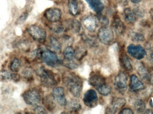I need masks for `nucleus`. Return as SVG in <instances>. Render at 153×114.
<instances>
[{"label":"nucleus","mask_w":153,"mask_h":114,"mask_svg":"<svg viewBox=\"0 0 153 114\" xmlns=\"http://www.w3.org/2000/svg\"><path fill=\"white\" fill-rule=\"evenodd\" d=\"M62 13L60 9L53 8L48 9L45 12L44 16L46 18L51 22L59 21L62 17Z\"/></svg>","instance_id":"obj_14"},{"label":"nucleus","mask_w":153,"mask_h":114,"mask_svg":"<svg viewBox=\"0 0 153 114\" xmlns=\"http://www.w3.org/2000/svg\"><path fill=\"white\" fill-rule=\"evenodd\" d=\"M145 49L146 51V63L150 67H153V52L151 46L147 44L146 46Z\"/></svg>","instance_id":"obj_29"},{"label":"nucleus","mask_w":153,"mask_h":114,"mask_svg":"<svg viewBox=\"0 0 153 114\" xmlns=\"http://www.w3.org/2000/svg\"><path fill=\"white\" fill-rule=\"evenodd\" d=\"M82 39L84 42L90 47H95L97 46V39L95 37L89 35H82Z\"/></svg>","instance_id":"obj_25"},{"label":"nucleus","mask_w":153,"mask_h":114,"mask_svg":"<svg viewBox=\"0 0 153 114\" xmlns=\"http://www.w3.org/2000/svg\"><path fill=\"white\" fill-rule=\"evenodd\" d=\"M134 13L136 17H138L139 18H142L144 16V11L142 8L140 7H136L134 9Z\"/></svg>","instance_id":"obj_38"},{"label":"nucleus","mask_w":153,"mask_h":114,"mask_svg":"<svg viewBox=\"0 0 153 114\" xmlns=\"http://www.w3.org/2000/svg\"><path fill=\"white\" fill-rule=\"evenodd\" d=\"M120 62L121 66L126 71H129L133 70V66L129 57L126 54H121L120 57Z\"/></svg>","instance_id":"obj_21"},{"label":"nucleus","mask_w":153,"mask_h":114,"mask_svg":"<svg viewBox=\"0 0 153 114\" xmlns=\"http://www.w3.org/2000/svg\"><path fill=\"white\" fill-rule=\"evenodd\" d=\"M21 62L19 59L14 58L10 65V69L13 72H18L21 68Z\"/></svg>","instance_id":"obj_33"},{"label":"nucleus","mask_w":153,"mask_h":114,"mask_svg":"<svg viewBox=\"0 0 153 114\" xmlns=\"http://www.w3.org/2000/svg\"><path fill=\"white\" fill-rule=\"evenodd\" d=\"M36 73L40 78L41 83L45 87L53 88L57 85L58 82L55 74L51 70L42 66L37 70Z\"/></svg>","instance_id":"obj_3"},{"label":"nucleus","mask_w":153,"mask_h":114,"mask_svg":"<svg viewBox=\"0 0 153 114\" xmlns=\"http://www.w3.org/2000/svg\"><path fill=\"white\" fill-rule=\"evenodd\" d=\"M69 63L67 64V66L69 68L71 69H74L77 67V64L74 62H73V60L72 61H68Z\"/></svg>","instance_id":"obj_42"},{"label":"nucleus","mask_w":153,"mask_h":114,"mask_svg":"<svg viewBox=\"0 0 153 114\" xmlns=\"http://www.w3.org/2000/svg\"><path fill=\"white\" fill-rule=\"evenodd\" d=\"M68 27L74 33H79L81 30L82 26L81 23L76 19H72L68 24Z\"/></svg>","instance_id":"obj_30"},{"label":"nucleus","mask_w":153,"mask_h":114,"mask_svg":"<svg viewBox=\"0 0 153 114\" xmlns=\"http://www.w3.org/2000/svg\"><path fill=\"white\" fill-rule=\"evenodd\" d=\"M53 24L50 26L51 30L56 33V34H61L64 31L65 27L62 23L57 22H52Z\"/></svg>","instance_id":"obj_34"},{"label":"nucleus","mask_w":153,"mask_h":114,"mask_svg":"<svg viewBox=\"0 0 153 114\" xmlns=\"http://www.w3.org/2000/svg\"><path fill=\"white\" fill-rule=\"evenodd\" d=\"M98 37L101 43L104 45H110L114 40V33L112 29L102 26L98 32Z\"/></svg>","instance_id":"obj_6"},{"label":"nucleus","mask_w":153,"mask_h":114,"mask_svg":"<svg viewBox=\"0 0 153 114\" xmlns=\"http://www.w3.org/2000/svg\"><path fill=\"white\" fill-rule=\"evenodd\" d=\"M97 90L100 95L103 96H107L109 95L111 92V88L110 86L106 83Z\"/></svg>","instance_id":"obj_35"},{"label":"nucleus","mask_w":153,"mask_h":114,"mask_svg":"<svg viewBox=\"0 0 153 114\" xmlns=\"http://www.w3.org/2000/svg\"><path fill=\"white\" fill-rule=\"evenodd\" d=\"M131 1L132 2L134 3H138L140 2L142 0H131Z\"/></svg>","instance_id":"obj_45"},{"label":"nucleus","mask_w":153,"mask_h":114,"mask_svg":"<svg viewBox=\"0 0 153 114\" xmlns=\"http://www.w3.org/2000/svg\"><path fill=\"white\" fill-rule=\"evenodd\" d=\"M83 101L87 107L93 108L97 106L98 102V97L97 93L94 90H87L84 96Z\"/></svg>","instance_id":"obj_9"},{"label":"nucleus","mask_w":153,"mask_h":114,"mask_svg":"<svg viewBox=\"0 0 153 114\" xmlns=\"http://www.w3.org/2000/svg\"><path fill=\"white\" fill-rule=\"evenodd\" d=\"M54 100V99L52 95V96H46L43 99V103L44 106L50 112H53L55 109L56 104Z\"/></svg>","instance_id":"obj_23"},{"label":"nucleus","mask_w":153,"mask_h":114,"mask_svg":"<svg viewBox=\"0 0 153 114\" xmlns=\"http://www.w3.org/2000/svg\"><path fill=\"white\" fill-rule=\"evenodd\" d=\"M23 98L25 103L30 106H36L41 100L40 93L36 89H30L25 91Z\"/></svg>","instance_id":"obj_5"},{"label":"nucleus","mask_w":153,"mask_h":114,"mask_svg":"<svg viewBox=\"0 0 153 114\" xmlns=\"http://www.w3.org/2000/svg\"><path fill=\"white\" fill-rule=\"evenodd\" d=\"M62 81L73 96L80 97L82 89V81L80 77L72 73L66 72L63 76Z\"/></svg>","instance_id":"obj_1"},{"label":"nucleus","mask_w":153,"mask_h":114,"mask_svg":"<svg viewBox=\"0 0 153 114\" xmlns=\"http://www.w3.org/2000/svg\"><path fill=\"white\" fill-rule=\"evenodd\" d=\"M128 37L132 41L134 42H143L145 41L144 35L140 32L130 31L128 33Z\"/></svg>","instance_id":"obj_26"},{"label":"nucleus","mask_w":153,"mask_h":114,"mask_svg":"<svg viewBox=\"0 0 153 114\" xmlns=\"http://www.w3.org/2000/svg\"><path fill=\"white\" fill-rule=\"evenodd\" d=\"M87 53V50L85 47L82 46H77L75 50V57L77 60H82Z\"/></svg>","instance_id":"obj_31"},{"label":"nucleus","mask_w":153,"mask_h":114,"mask_svg":"<svg viewBox=\"0 0 153 114\" xmlns=\"http://www.w3.org/2000/svg\"><path fill=\"white\" fill-rule=\"evenodd\" d=\"M34 111L36 113L38 114H47L45 108L42 107L41 106H38L36 107L34 109Z\"/></svg>","instance_id":"obj_40"},{"label":"nucleus","mask_w":153,"mask_h":114,"mask_svg":"<svg viewBox=\"0 0 153 114\" xmlns=\"http://www.w3.org/2000/svg\"><path fill=\"white\" fill-rule=\"evenodd\" d=\"M134 107L137 113H143L146 109V104L142 99H138L136 100L134 103Z\"/></svg>","instance_id":"obj_32"},{"label":"nucleus","mask_w":153,"mask_h":114,"mask_svg":"<svg viewBox=\"0 0 153 114\" xmlns=\"http://www.w3.org/2000/svg\"><path fill=\"white\" fill-rule=\"evenodd\" d=\"M30 35L34 40L39 43H44L46 38V32L44 29L37 25H32L27 29Z\"/></svg>","instance_id":"obj_4"},{"label":"nucleus","mask_w":153,"mask_h":114,"mask_svg":"<svg viewBox=\"0 0 153 114\" xmlns=\"http://www.w3.org/2000/svg\"><path fill=\"white\" fill-rule=\"evenodd\" d=\"M129 87V90L133 92L141 91L145 88L143 81L135 74H132L130 77Z\"/></svg>","instance_id":"obj_15"},{"label":"nucleus","mask_w":153,"mask_h":114,"mask_svg":"<svg viewBox=\"0 0 153 114\" xmlns=\"http://www.w3.org/2000/svg\"><path fill=\"white\" fill-rule=\"evenodd\" d=\"M120 114H133L134 113L132 110L130 108H126L123 109V110L120 111L119 113Z\"/></svg>","instance_id":"obj_43"},{"label":"nucleus","mask_w":153,"mask_h":114,"mask_svg":"<svg viewBox=\"0 0 153 114\" xmlns=\"http://www.w3.org/2000/svg\"><path fill=\"white\" fill-rule=\"evenodd\" d=\"M135 66L137 74L142 80L147 83H152L153 82L152 76L144 64L141 62H137Z\"/></svg>","instance_id":"obj_8"},{"label":"nucleus","mask_w":153,"mask_h":114,"mask_svg":"<svg viewBox=\"0 0 153 114\" xmlns=\"http://www.w3.org/2000/svg\"><path fill=\"white\" fill-rule=\"evenodd\" d=\"M145 113L146 114H153V111L151 109H147L146 110Z\"/></svg>","instance_id":"obj_44"},{"label":"nucleus","mask_w":153,"mask_h":114,"mask_svg":"<svg viewBox=\"0 0 153 114\" xmlns=\"http://www.w3.org/2000/svg\"><path fill=\"white\" fill-rule=\"evenodd\" d=\"M127 51L128 54L137 60H141L146 55V51L142 46L130 44L128 46Z\"/></svg>","instance_id":"obj_10"},{"label":"nucleus","mask_w":153,"mask_h":114,"mask_svg":"<svg viewBox=\"0 0 153 114\" xmlns=\"http://www.w3.org/2000/svg\"><path fill=\"white\" fill-rule=\"evenodd\" d=\"M23 75L27 78H30L32 76V71L30 69H25L23 72Z\"/></svg>","instance_id":"obj_41"},{"label":"nucleus","mask_w":153,"mask_h":114,"mask_svg":"<svg viewBox=\"0 0 153 114\" xmlns=\"http://www.w3.org/2000/svg\"><path fill=\"white\" fill-rule=\"evenodd\" d=\"M52 96L54 99L61 106H66L67 101L65 98V90L62 87H57L53 90Z\"/></svg>","instance_id":"obj_12"},{"label":"nucleus","mask_w":153,"mask_h":114,"mask_svg":"<svg viewBox=\"0 0 153 114\" xmlns=\"http://www.w3.org/2000/svg\"><path fill=\"white\" fill-rule=\"evenodd\" d=\"M150 14H151V17H152V18L153 20V9L151 10V11H150Z\"/></svg>","instance_id":"obj_46"},{"label":"nucleus","mask_w":153,"mask_h":114,"mask_svg":"<svg viewBox=\"0 0 153 114\" xmlns=\"http://www.w3.org/2000/svg\"><path fill=\"white\" fill-rule=\"evenodd\" d=\"M89 83L92 87L97 90L107 83L106 79L102 75L98 73H94L90 75Z\"/></svg>","instance_id":"obj_13"},{"label":"nucleus","mask_w":153,"mask_h":114,"mask_svg":"<svg viewBox=\"0 0 153 114\" xmlns=\"http://www.w3.org/2000/svg\"><path fill=\"white\" fill-rule=\"evenodd\" d=\"M20 79V76L17 74L11 73L8 71H0V81L4 82L13 80L18 82Z\"/></svg>","instance_id":"obj_18"},{"label":"nucleus","mask_w":153,"mask_h":114,"mask_svg":"<svg viewBox=\"0 0 153 114\" xmlns=\"http://www.w3.org/2000/svg\"><path fill=\"white\" fill-rule=\"evenodd\" d=\"M89 7L94 11L100 14L104 9V5L101 0H85Z\"/></svg>","instance_id":"obj_19"},{"label":"nucleus","mask_w":153,"mask_h":114,"mask_svg":"<svg viewBox=\"0 0 153 114\" xmlns=\"http://www.w3.org/2000/svg\"><path fill=\"white\" fill-rule=\"evenodd\" d=\"M28 13L27 12H24L18 18L16 21V24L17 25H21L25 22L28 17Z\"/></svg>","instance_id":"obj_37"},{"label":"nucleus","mask_w":153,"mask_h":114,"mask_svg":"<svg viewBox=\"0 0 153 114\" xmlns=\"http://www.w3.org/2000/svg\"><path fill=\"white\" fill-rule=\"evenodd\" d=\"M67 109L71 113H77L81 110L82 108L81 104L76 99H72L69 103H67Z\"/></svg>","instance_id":"obj_24"},{"label":"nucleus","mask_w":153,"mask_h":114,"mask_svg":"<svg viewBox=\"0 0 153 114\" xmlns=\"http://www.w3.org/2000/svg\"><path fill=\"white\" fill-rule=\"evenodd\" d=\"M97 18H95L92 15H89L82 20V23L85 27L91 32H93L95 31L97 27Z\"/></svg>","instance_id":"obj_16"},{"label":"nucleus","mask_w":153,"mask_h":114,"mask_svg":"<svg viewBox=\"0 0 153 114\" xmlns=\"http://www.w3.org/2000/svg\"><path fill=\"white\" fill-rule=\"evenodd\" d=\"M97 18L98 21L102 26H107L108 25L109 20L106 16L101 15L100 13Z\"/></svg>","instance_id":"obj_36"},{"label":"nucleus","mask_w":153,"mask_h":114,"mask_svg":"<svg viewBox=\"0 0 153 114\" xmlns=\"http://www.w3.org/2000/svg\"><path fill=\"white\" fill-rule=\"evenodd\" d=\"M62 42L65 45L70 46L73 43V39L71 37L68 35H65L62 37Z\"/></svg>","instance_id":"obj_39"},{"label":"nucleus","mask_w":153,"mask_h":114,"mask_svg":"<svg viewBox=\"0 0 153 114\" xmlns=\"http://www.w3.org/2000/svg\"><path fill=\"white\" fill-rule=\"evenodd\" d=\"M127 81L126 74L124 72L119 73L114 79V86L115 90L121 94L125 93L127 89Z\"/></svg>","instance_id":"obj_7"},{"label":"nucleus","mask_w":153,"mask_h":114,"mask_svg":"<svg viewBox=\"0 0 153 114\" xmlns=\"http://www.w3.org/2000/svg\"><path fill=\"white\" fill-rule=\"evenodd\" d=\"M63 55L67 61L73 60L75 57V50L72 46H68L64 51Z\"/></svg>","instance_id":"obj_28"},{"label":"nucleus","mask_w":153,"mask_h":114,"mask_svg":"<svg viewBox=\"0 0 153 114\" xmlns=\"http://www.w3.org/2000/svg\"><path fill=\"white\" fill-rule=\"evenodd\" d=\"M68 9L70 13L73 16L78 15L81 12V6L77 0H69Z\"/></svg>","instance_id":"obj_20"},{"label":"nucleus","mask_w":153,"mask_h":114,"mask_svg":"<svg viewBox=\"0 0 153 114\" xmlns=\"http://www.w3.org/2000/svg\"><path fill=\"white\" fill-rule=\"evenodd\" d=\"M35 57H38L42 62L51 67H55L61 64V61L56 54L46 49H39L33 52Z\"/></svg>","instance_id":"obj_2"},{"label":"nucleus","mask_w":153,"mask_h":114,"mask_svg":"<svg viewBox=\"0 0 153 114\" xmlns=\"http://www.w3.org/2000/svg\"><path fill=\"white\" fill-rule=\"evenodd\" d=\"M126 104V99L122 98H114L106 109L107 113L115 114L124 107Z\"/></svg>","instance_id":"obj_11"},{"label":"nucleus","mask_w":153,"mask_h":114,"mask_svg":"<svg viewBox=\"0 0 153 114\" xmlns=\"http://www.w3.org/2000/svg\"><path fill=\"white\" fill-rule=\"evenodd\" d=\"M112 28L117 35H122L126 31V26L119 17L116 16L113 18L112 22Z\"/></svg>","instance_id":"obj_17"},{"label":"nucleus","mask_w":153,"mask_h":114,"mask_svg":"<svg viewBox=\"0 0 153 114\" xmlns=\"http://www.w3.org/2000/svg\"><path fill=\"white\" fill-rule=\"evenodd\" d=\"M123 16L126 21L129 24H133L136 21V16L134 11L129 8H126L124 10Z\"/></svg>","instance_id":"obj_22"},{"label":"nucleus","mask_w":153,"mask_h":114,"mask_svg":"<svg viewBox=\"0 0 153 114\" xmlns=\"http://www.w3.org/2000/svg\"><path fill=\"white\" fill-rule=\"evenodd\" d=\"M49 45L52 50L56 52L59 53L62 50V46L61 43L56 38L50 36L49 37Z\"/></svg>","instance_id":"obj_27"}]
</instances>
